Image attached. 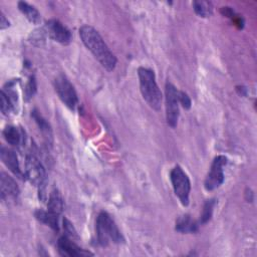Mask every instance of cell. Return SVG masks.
I'll list each match as a JSON object with an SVG mask.
<instances>
[{
  "instance_id": "obj_21",
  "label": "cell",
  "mask_w": 257,
  "mask_h": 257,
  "mask_svg": "<svg viewBox=\"0 0 257 257\" xmlns=\"http://www.w3.org/2000/svg\"><path fill=\"white\" fill-rule=\"evenodd\" d=\"M193 7L195 12L201 17H208L212 13V8L208 2L204 1H195L193 3Z\"/></svg>"
},
{
  "instance_id": "obj_11",
  "label": "cell",
  "mask_w": 257,
  "mask_h": 257,
  "mask_svg": "<svg viewBox=\"0 0 257 257\" xmlns=\"http://www.w3.org/2000/svg\"><path fill=\"white\" fill-rule=\"evenodd\" d=\"M57 248L58 252L61 256H67V257H76V256H86V255H92L90 252L85 251L84 249H81L78 247L69 237L62 236L57 241Z\"/></svg>"
},
{
  "instance_id": "obj_4",
  "label": "cell",
  "mask_w": 257,
  "mask_h": 257,
  "mask_svg": "<svg viewBox=\"0 0 257 257\" xmlns=\"http://www.w3.org/2000/svg\"><path fill=\"white\" fill-rule=\"evenodd\" d=\"M25 177L34 186L38 187L39 199L45 201L46 194V173L41 164L34 154H28L25 159Z\"/></svg>"
},
{
  "instance_id": "obj_3",
  "label": "cell",
  "mask_w": 257,
  "mask_h": 257,
  "mask_svg": "<svg viewBox=\"0 0 257 257\" xmlns=\"http://www.w3.org/2000/svg\"><path fill=\"white\" fill-rule=\"evenodd\" d=\"M95 230L97 241L101 246H107L110 242L120 244L124 241L116 224L105 212H100L98 214L95 222Z\"/></svg>"
},
{
  "instance_id": "obj_12",
  "label": "cell",
  "mask_w": 257,
  "mask_h": 257,
  "mask_svg": "<svg viewBox=\"0 0 257 257\" xmlns=\"http://www.w3.org/2000/svg\"><path fill=\"white\" fill-rule=\"evenodd\" d=\"M0 156H1V160L4 163V165L18 178H22L23 174L21 172L20 166H19V162H18V158L16 153L8 148L2 147L1 151H0Z\"/></svg>"
},
{
  "instance_id": "obj_22",
  "label": "cell",
  "mask_w": 257,
  "mask_h": 257,
  "mask_svg": "<svg viewBox=\"0 0 257 257\" xmlns=\"http://www.w3.org/2000/svg\"><path fill=\"white\" fill-rule=\"evenodd\" d=\"M36 88H37V85H36L35 77L33 75H31L25 85V88H24V96H25L26 100H29L30 98L33 97V95L36 92Z\"/></svg>"
},
{
  "instance_id": "obj_16",
  "label": "cell",
  "mask_w": 257,
  "mask_h": 257,
  "mask_svg": "<svg viewBox=\"0 0 257 257\" xmlns=\"http://www.w3.org/2000/svg\"><path fill=\"white\" fill-rule=\"evenodd\" d=\"M18 8L31 23L38 24L40 22L41 16L35 7L29 5L27 2L20 1V2H18Z\"/></svg>"
},
{
  "instance_id": "obj_7",
  "label": "cell",
  "mask_w": 257,
  "mask_h": 257,
  "mask_svg": "<svg viewBox=\"0 0 257 257\" xmlns=\"http://www.w3.org/2000/svg\"><path fill=\"white\" fill-rule=\"evenodd\" d=\"M54 88L60 100L67 107L74 109L78 103V98L70 81L64 75H59L54 80Z\"/></svg>"
},
{
  "instance_id": "obj_9",
  "label": "cell",
  "mask_w": 257,
  "mask_h": 257,
  "mask_svg": "<svg viewBox=\"0 0 257 257\" xmlns=\"http://www.w3.org/2000/svg\"><path fill=\"white\" fill-rule=\"evenodd\" d=\"M44 30L51 39L63 45H67L71 41L70 31L60 21L56 19L48 20L45 23Z\"/></svg>"
},
{
  "instance_id": "obj_14",
  "label": "cell",
  "mask_w": 257,
  "mask_h": 257,
  "mask_svg": "<svg viewBox=\"0 0 257 257\" xmlns=\"http://www.w3.org/2000/svg\"><path fill=\"white\" fill-rule=\"evenodd\" d=\"M47 211L60 215L61 212L63 211V199L59 193L58 190H53L48 198V203H47Z\"/></svg>"
},
{
  "instance_id": "obj_24",
  "label": "cell",
  "mask_w": 257,
  "mask_h": 257,
  "mask_svg": "<svg viewBox=\"0 0 257 257\" xmlns=\"http://www.w3.org/2000/svg\"><path fill=\"white\" fill-rule=\"evenodd\" d=\"M178 97H179V103H181L185 109H189L191 107V98L186 92L179 91Z\"/></svg>"
},
{
  "instance_id": "obj_1",
  "label": "cell",
  "mask_w": 257,
  "mask_h": 257,
  "mask_svg": "<svg viewBox=\"0 0 257 257\" xmlns=\"http://www.w3.org/2000/svg\"><path fill=\"white\" fill-rule=\"evenodd\" d=\"M79 36L85 47L107 71H112L115 68L116 58L97 30L89 25H83L79 28Z\"/></svg>"
},
{
  "instance_id": "obj_17",
  "label": "cell",
  "mask_w": 257,
  "mask_h": 257,
  "mask_svg": "<svg viewBox=\"0 0 257 257\" xmlns=\"http://www.w3.org/2000/svg\"><path fill=\"white\" fill-rule=\"evenodd\" d=\"M32 117L34 118V120L36 121L41 134L43 135V137L48 141V142H51L52 141V131H51V127L49 125V123L46 121V119H44L42 117V115L36 110L34 109L31 113Z\"/></svg>"
},
{
  "instance_id": "obj_8",
  "label": "cell",
  "mask_w": 257,
  "mask_h": 257,
  "mask_svg": "<svg viewBox=\"0 0 257 257\" xmlns=\"http://www.w3.org/2000/svg\"><path fill=\"white\" fill-rule=\"evenodd\" d=\"M226 164L227 158L224 156H218L214 159L204 182V187L207 191H213L222 185L224 182V167Z\"/></svg>"
},
{
  "instance_id": "obj_25",
  "label": "cell",
  "mask_w": 257,
  "mask_h": 257,
  "mask_svg": "<svg viewBox=\"0 0 257 257\" xmlns=\"http://www.w3.org/2000/svg\"><path fill=\"white\" fill-rule=\"evenodd\" d=\"M8 26H9V21H8V19H6L5 15H4L3 13H1V15H0V28H1V29H5V28H7Z\"/></svg>"
},
{
  "instance_id": "obj_20",
  "label": "cell",
  "mask_w": 257,
  "mask_h": 257,
  "mask_svg": "<svg viewBox=\"0 0 257 257\" xmlns=\"http://www.w3.org/2000/svg\"><path fill=\"white\" fill-rule=\"evenodd\" d=\"M0 107L4 115H9L12 111L15 110L14 104L12 103L10 98L7 96V94L4 92V90H1L0 92Z\"/></svg>"
},
{
  "instance_id": "obj_23",
  "label": "cell",
  "mask_w": 257,
  "mask_h": 257,
  "mask_svg": "<svg viewBox=\"0 0 257 257\" xmlns=\"http://www.w3.org/2000/svg\"><path fill=\"white\" fill-rule=\"evenodd\" d=\"M62 223H63V230H64V232H65V234H66L67 237L72 238V239H73V238H78L77 232H76L75 228L73 227V225L71 224V222H70L68 219L64 218L63 221H62Z\"/></svg>"
},
{
  "instance_id": "obj_19",
  "label": "cell",
  "mask_w": 257,
  "mask_h": 257,
  "mask_svg": "<svg viewBox=\"0 0 257 257\" xmlns=\"http://www.w3.org/2000/svg\"><path fill=\"white\" fill-rule=\"evenodd\" d=\"M215 203L216 202H215L214 199H210V200H207L205 202V204L203 206L201 218H200V224H206L207 222L210 221V219L212 217V213H213Z\"/></svg>"
},
{
  "instance_id": "obj_18",
  "label": "cell",
  "mask_w": 257,
  "mask_h": 257,
  "mask_svg": "<svg viewBox=\"0 0 257 257\" xmlns=\"http://www.w3.org/2000/svg\"><path fill=\"white\" fill-rule=\"evenodd\" d=\"M3 137L6 142L13 147H18L22 141V133H20L15 126L12 125H7L4 128Z\"/></svg>"
},
{
  "instance_id": "obj_5",
  "label": "cell",
  "mask_w": 257,
  "mask_h": 257,
  "mask_svg": "<svg viewBox=\"0 0 257 257\" xmlns=\"http://www.w3.org/2000/svg\"><path fill=\"white\" fill-rule=\"evenodd\" d=\"M174 192L183 206H188L191 192V183L187 174L180 166H176L170 174Z\"/></svg>"
},
{
  "instance_id": "obj_6",
  "label": "cell",
  "mask_w": 257,
  "mask_h": 257,
  "mask_svg": "<svg viewBox=\"0 0 257 257\" xmlns=\"http://www.w3.org/2000/svg\"><path fill=\"white\" fill-rule=\"evenodd\" d=\"M179 90L171 83H166L165 99H166V118L171 127H176L179 119Z\"/></svg>"
},
{
  "instance_id": "obj_2",
  "label": "cell",
  "mask_w": 257,
  "mask_h": 257,
  "mask_svg": "<svg viewBox=\"0 0 257 257\" xmlns=\"http://www.w3.org/2000/svg\"><path fill=\"white\" fill-rule=\"evenodd\" d=\"M140 79V89L144 99L148 104L158 110L162 105V92L157 84L155 73L152 69L147 67H140L138 69Z\"/></svg>"
},
{
  "instance_id": "obj_15",
  "label": "cell",
  "mask_w": 257,
  "mask_h": 257,
  "mask_svg": "<svg viewBox=\"0 0 257 257\" xmlns=\"http://www.w3.org/2000/svg\"><path fill=\"white\" fill-rule=\"evenodd\" d=\"M35 217L37 220L40 222L44 223L45 225L49 226L51 229L58 231L59 226H58V215L53 214L49 211H43V210H37L35 212Z\"/></svg>"
},
{
  "instance_id": "obj_13",
  "label": "cell",
  "mask_w": 257,
  "mask_h": 257,
  "mask_svg": "<svg viewBox=\"0 0 257 257\" xmlns=\"http://www.w3.org/2000/svg\"><path fill=\"white\" fill-rule=\"evenodd\" d=\"M198 223L193 221L189 215H183L176 221V230L181 233H194L198 231Z\"/></svg>"
},
{
  "instance_id": "obj_10",
  "label": "cell",
  "mask_w": 257,
  "mask_h": 257,
  "mask_svg": "<svg viewBox=\"0 0 257 257\" xmlns=\"http://www.w3.org/2000/svg\"><path fill=\"white\" fill-rule=\"evenodd\" d=\"M0 193L2 201H15L19 196V188L16 182L6 173L0 174Z\"/></svg>"
}]
</instances>
